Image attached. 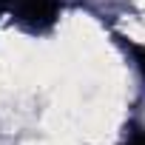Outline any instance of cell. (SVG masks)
I'll list each match as a JSON object with an SVG mask.
<instances>
[{"label": "cell", "instance_id": "6da1fadb", "mask_svg": "<svg viewBox=\"0 0 145 145\" xmlns=\"http://www.w3.org/2000/svg\"><path fill=\"white\" fill-rule=\"evenodd\" d=\"M0 14L29 31H46L60 17L57 0H0Z\"/></svg>", "mask_w": 145, "mask_h": 145}, {"label": "cell", "instance_id": "7a4b0ae2", "mask_svg": "<svg viewBox=\"0 0 145 145\" xmlns=\"http://www.w3.org/2000/svg\"><path fill=\"white\" fill-rule=\"evenodd\" d=\"M131 54H134V63H137V68H139V74L145 77V46L131 43Z\"/></svg>", "mask_w": 145, "mask_h": 145}, {"label": "cell", "instance_id": "3957f363", "mask_svg": "<svg viewBox=\"0 0 145 145\" xmlns=\"http://www.w3.org/2000/svg\"><path fill=\"white\" fill-rule=\"evenodd\" d=\"M125 145H145V131H137L125 139Z\"/></svg>", "mask_w": 145, "mask_h": 145}]
</instances>
